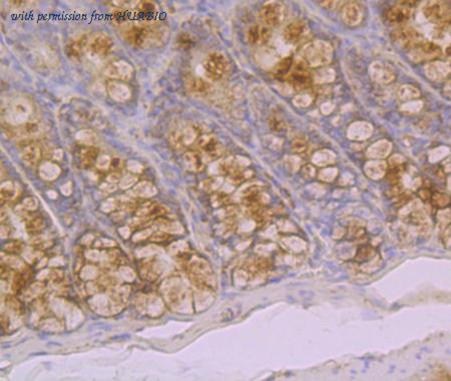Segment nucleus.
<instances>
[{
	"label": "nucleus",
	"instance_id": "40",
	"mask_svg": "<svg viewBox=\"0 0 451 381\" xmlns=\"http://www.w3.org/2000/svg\"><path fill=\"white\" fill-rule=\"evenodd\" d=\"M306 149V142L302 139H296L293 142V150L296 152H302Z\"/></svg>",
	"mask_w": 451,
	"mask_h": 381
},
{
	"label": "nucleus",
	"instance_id": "32",
	"mask_svg": "<svg viewBox=\"0 0 451 381\" xmlns=\"http://www.w3.org/2000/svg\"><path fill=\"white\" fill-rule=\"evenodd\" d=\"M5 305L8 310H10L12 313L19 314L21 311V304L19 300L13 296V295H7L5 298Z\"/></svg>",
	"mask_w": 451,
	"mask_h": 381
},
{
	"label": "nucleus",
	"instance_id": "42",
	"mask_svg": "<svg viewBox=\"0 0 451 381\" xmlns=\"http://www.w3.org/2000/svg\"><path fill=\"white\" fill-rule=\"evenodd\" d=\"M122 164H123L122 160H121L120 158L115 157V158H112V159H111V162H110V166H109V167L112 168L113 170H117V169L122 168Z\"/></svg>",
	"mask_w": 451,
	"mask_h": 381
},
{
	"label": "nucleus",
	"instance_id": "41",
	"mask_svg": "<svg viewBox=\"0 0 451 381\" xmlns=\"http://www.w3.org/2000/svg\"><path fill=\"white\" fill-rule=\"evenodd\" d=\"M136 179H137V178H136L135 176L127 175V176H125V177H123V178L121 179V181H120V186H121L122 188H126V187L130 186L131 184H133V182H134Z\"/></svg>",
	"mask_w": 451,
	"mask_h": 381
},
{
	"label": "nucleus",
	"instance_id": "35",
	"mask_svg": "<svg viewBox=\"0 0 451 381\" xmlns=\"http://www.w3.org/2000/svg\"><path fill=\"white\" fill-rule=\"evenodd\" d=\"M44 289H45V287L42 283H34L26 290V295H27L28 299H32L35 296L41 295L43 293Z\"/></svg>",
	"mask_w": 451,
	"mask_h": 381
},
{
	"label": "nucleus",
	"instance_id": "2",
	"mask_svg": "<svg viewBox=\"0 0 451 381\" xmlns=\"http://www.w3.org/2000/svg\"><path fill=\"white\" fill-rule=\"evenodd\" d=\"M332 58L331 45L324 41H313L305 45L300 54V59L307 66H320L330 62Z\"/></svg>",
	"mask_w": 451,
	"mask_h": 381
},
{
	"label": "nucleus",
	"instance_id": "10",
	"mask_svg": "<svg viewBox=\"0 0 451 381\" xmlns=\"http://www.w3.org/2000/svg\"><path fill=\"white\" fill-rule=\"evenodd\" d=\"M394 40H396L402 47L412 50L425 39L412 26L403 25L398 27L393 33Z\"/></svg>",
	"mask_w": 451,
	"mask_h": 381
},
{
	"label": "nucleus",
	"instance_id": "34",
	"mask_svg": "<svg viewBox=\"0 0 451 381\" xmlns=\"http://www.w3.org/2000/svg\"><path fill=\"white\" fill-rule=\"evenodd\" d=\"M418 96H419V91L416 88L412 87V86L405 85V86L401 87L400 90H399V97L401 99H404V100L415 98V97H418Z\"/></svg>",
	"mask_w": 451,
	"mask_h": 381
},
{
	"label": "nucleus",
	"instance_id": "27",
	"mask_svg": "<svg viewBox=\"0 0 451 381\" xmlns=\"http://www.w3.org/2000/svg\"><path fill=\"white\" fill-rule=\"evenodd\" d=\"M293 59L291 57H286L279 61V63L274 68V75L277 78L286 80L287 76L289 75L292 67H293Z\"/></svg>",
	"mask_w": 451,
	"mask_h": 381
},
{
	"label": "nucleus",
	"instance_id": "22",
	"mask_svg": "<svg viewBox=\"0 0 451 381\" xmlns=\"http://www.w3.org/2000/svg\"><path fill=\"white\" fill-rule=\"evenodd\" d=\"M110 13H111L113 22L115 24H118V25H121L124 27H126L127 25L130 24L129 21L133 20L132 10H127L125 8H114L113 7V10Z\"/></svg>",
	"mask_w": 451,
	"mask_h": 381
},
{
	"label": "nucleus",
	"instance_id": "19",
	"mask_svg": "<svg viewBox=\"0 0 451 381\" xmlns=\"http://www.w3.org/2000/svg\"><path fill=\"white\" fill-rule=\"evenodd\" d=\"M89 38L87 35H81L75 39H72L69 41V43L66 46V51L69 57L73 58H79L84 51L87 49Z\"/></svg>",
	"mask_w": 451,
	"mask_h": 381
},
{
	"label": "nucleus",
	"instance_id": "15",
	"mask_svg": "<svg viewBox=\"0 0 451 381\" xmlns=\"http://www.w3.org/2000/svg\"><path fill=\"white\" fill-rule=\"evenodd\" d=\"M386 16L390 23L400 27L405 25L410 20L412 16V9L409 6L400 3L399 5L391 7L387 11Z\"/></svg>",
	"mask_w": 451,
	"mask_h": 381
},
{
	"label": "nucleus",
	"instance_id": "39",
	"mask_svg": "<svg viewBox=\"0 0 451 381\" xmlns=\"http://www.w3.org/2000/svg\"><path fill=\"white\" fill-rule=\"evenodd\" d=\"M448 202H449L448 197L443 195V194H435V196L433 197V204L435 203L439 207L447 205Z\"/></svg>",
	"mask_w": 451,
	"mask_h": 381
},
{
	"label": "nucleus",
	"instance_id": "28",
	"mask_svg": "<svg viewBox=\"0 0 451 381\" xmlns=\"http://www.w3.org/2000/svg\"><path fill=\"white\" fill-rule=\"evenodd\" d=\"M75 137L80 143L85 144L87 146H92L96 144L98 141L97 134L92 129H81L78 132H76Z\"/></svg>",
	"mask_w": 451,
	"mask_h": 381
},
{
	"label": "nucleus",
	"instance_id": "16",
	"mask_svg": "<svg viewBox=\"0 0 451 381\" xmlns=\"http://www.w3.org/2000/svg\"><path fill=\"white\" fill-rule=\"evenodd\" d=\"M272 37L271 28L264 24H255L247 31L248 41L255 45L267 44Z\"/></svg>",
	"mask_w": 451,
	"mask_h": 381
},
{
	"label": "nucleus",
	"instance_id": "9",
	"mask_svg": "<svg viewBox=\"0 0 451 381\" xmlns=\"http://www.w3.org/2000/svg\"><path fill=\"white\" fill-rule=\"evenodd\" d=\"M32 112L29 102L24 99H17L6 110V119L12 125L18 126L28 122V118Z\"/></svg>",
	"mask_w": 451,
	"mask_h": 381
},
{
	"label": "nucleus",
	"instance_id": "6",
	"mask_svg": "<svg viewBox=\"0 0 451 381\" xmlns=\"http://www.w3.org/2000/svg\"><path fill=\"white\" fill-rule=\"evenodd\" d=\"M112 47L113 41L111 37L104 32H97L89 38L86 51L91 59L98 60L105 57Z\"/></svg>",
	"mask_w": 451,
	"mask_h": 381
},
{
	"label": "nucleus",
	"instance_id": "20",
	"mask_svg": "<svg viewBox=\"0 0 451 381\" xmlns=\"http://www.w3.org/2000/svg\"><path fill=\"white\" fill-rule=\"evenodd\" d=\"M186 88L195 95H205L209 92L211 85L208 81L200 77H190L186 81Z\"/></svg>",
	"mask_w": 451,
	"mask_h": 381
},
{
	"label": "nucleus",
	"instance_id": "45",
	"mask_svg": "<svg viewBox=\"0 0 451 381\" xmlns=\"http://www.w3.org/2000/svg\"><path fill=\"white\" fill-rule=\"evenodd\" d=\"M119 179H120V174H119L118 172H116V171L111 172V173L107 176V180H108L109 182H112V183L117 182Z\"/></svg>",
	"mask_w": 451,
	"mask_h": 381
},
{
	"label": "nucleus",
	"instance_id": "23",
	"mask_svg": "<svg viewBox=\"0 0 451 381\" xmlns=\"http://www.w3.org/2000/svg\"><path fill=\"white\" fill-rule=\"evenodd\" d=\"M61 172L60 167L52 161H44L39 167V174L46 180L55 179Z\"/></svg>",
	"mask_w": 451,
	"mask_h": 381
},
{
	"label": "nucleus",
	"instance_id": "43",
	"mask_svg": "<svg viewBox=\"0 0 451 381\" xmlns=\"http://www.w3.org/2000/svg\"><path fill=\"white\" fill-rule=\"evenodd\" d=\"M167 238H168V235H167V234H165V233L162 232V231H159V232H156L155 234L152 235L151 240L160 242V241H164V240L167 239Z\"/></svg>",
	"mask_w": 451,
	"mask_h": 381
},
{
	"label": "nucleus",
	"instance_id": "25",
	"mask_svg": "<svg viewBox=\"0 0 451 381\" xmlns=\"http://www.w3.org/2000/svg\"><path fill=\"white\" fill-rule=\"evenodd\" d=\"M80 163L83 167H89L98 157V149L93 146H86L80 150Z\"/></svg>",
	"mask_w": 451,
	"mask_h": 381
},
{
	"label": "nucleus",
	"instance_id": "30",
	"mask_svg": "<svg viewBox=\"0 0 451 381\" xmlns=\"http://www.w3.org/2000/svg\"><path fill=\"white\" fill-rule=\"evenodd\" d=\"M45 227V222L41 217H31L25 222V228L29 233H35L41 231Z\"/></svg>",
	"mask_w": 451,
	"mask_h": 381
},
{
	"label": "nucleus",
	"instance_id": "17",
	"mask_svg": "<svg viewBox=\"0 0 451 381\" xmlns=\"http://www.w3.org/2000/svg\"><path fill=\"white\" fill-rule=\"evenodd\" d=\"M104 73L110 78L128 80L132 75V67L126 61L119 60L107 65Z\"/></svg>",
	"mask_w": 451,
	"mask_h": 381
},
{
	"label": "nucleus",
	"instance_id": "3",
	"mask_svg": "<svg viewBox=\"0 0 451 381\" xmlns=\"http://www.w3.org/2000/svg\"><path fill=\"white\" fill-rule=\"evenodd\" d=\"M203 73L211 81L220 80L229 71L230 63L227 56L218 51L210 52L202 62Z\"/></svg>",
	"mask_w": 451,
	"mask_h": 381
},
{
	"label": "nucleus",
	"instance_id": "21",
	"mask_svg": "<svg viewBox=\"0 0 451 381\" xmlns=\"http://www.w3.org/2000/svg\"><path fill=\"white\" fill-rule=\"evenodd\" d=\"M108 92L110 96L117 101H124L130 96L128 87L117 81H110L108 83Z\"/></svg>",
	"mask_w": 451,
	"mask_h": 381
},
{
	"label": "nucleus",
	"instance_id": "5",
	"mask_svg": "<svg viewBox=\"0 0 451 381\" xmlns=\"http://www.w3.org/2000/svg\"><path fill=\"white\" fill-rule=\"evenodd\" d=\"M424 16L431 22L440 26L448 25L450 20L449 3L445 1H429L422 8Z\"/></svg>",
	"mask_w": 451,
	"mask_h": 381
},
{
	"label": "nucleus",
	"instance_id": "26",
	"mask_svg": "<svg viewBox=\"0 0 451 381\" xmlns=\"http://www.w3.org/2000/svg\"><path fill=\"white\" fill-rule=\"evenodd\" d=\"M343 18L348 24L353 25L358 23L361 19V11L358 5L352 3L345 6L343 10Z\"/></svg>",
	"mask_w": 451,
	"mask_h": 381
},
{
	"label": "nucleus",
	"instance_id": "36",
	"mask_svg": "<svg viewBox=\"0 0 451 381\" xmlns=\"http://www.w3.org/2000/svg\"><path fill=\"white\" fill-rule=\"evenodd\" d=\"M23 248H24V245L20 241H11L5 245V250L8 253H13V254L20 253L23 250Z\"/></svg>",
	"mask_w": 451,
	"mask_h": 381
},
{
	"label": "nucleus",
	"instance_id": "37",
	"mask_svg": "<svg viewBox=\"0 0 451 381\" xmlns=\"http://www.w3.org/2000/svg\"><path fill=\"white\" fill-rule=\"evenodd\" d=\"M111 158L108 155H100L96 159V166L101 169L108 168L110 166Z\"/></svg>",
	"mask_w": 451,
	"mask_h": 381
},
{
	"label": "nucleus",
	"instance_id": "38",
	"mask_svg": "<svg viewBox=\"0 0 451 381\" xmlns=\"http://www.w3.org/2000/svg\"><path fill=\"white\" fill-rule=\"evenodd\" d=\"M22 205L27 211H35L37 209V207H38V202L36 201L35 198L28 197V198L24 199Z\"/></svg>",
	"mask_w": 451,
	"mask_h": 381
},
{
	"label": "nucleus",
	"instance_id": "44",
	"mask_svg": "<svg viewBox=\"0 0 451 381\" xmlns=\"http://www.w3.org/2000/svg\"><path fill=\"white\" fill-rule=\"evenodd\" d=\"M120 207H121L123 210L131 211V210H133V209L135 208V204H134L132 201H130V200L122 201L121 204H120Z\"/></svg>",
	"mask_w": 451,
	"mask_h": 381
},
{
	"label": "nucleus",
	"instance_id": "1",
	"mask_svg": "<svg viewBox=\"0 0 451 381\" xmlns=\"http://www.w3.org/2000/svg\"><path fill=\"white\" fill-rule=\"evenodd\" d=\"M124 38L133 46L145 48L162 43L166 37V29L157 24H129L124 27Z\"/></svg>",
	"mask_w": 451,
	"mask_h": 381
},
{
	"label": "nucleus",
	"instance_id": "24",
	"mask_svg": "<svg viewBox=\"0 0 451 381\" xmlns=\"http://www.w3.org/2000/svg\"><path fill=\"white\" fill-rule=\"evenodd\" d=\"M185 165L188 169L199 171L203 168V156L196 151H188L183 156Z\"/></svg>",
	"mask_w": 451,
	"mask_h": 381
},
{
	"label": "nucleus",
	"instance_id": "47",
	"mask_svg": "<svg viewBox=\"0 0 451 381\" xmlns=\"http://www.w3.org/2000/svg\"><path fill=\"white\" fill-rule=\"evenodd\" d=\"M9 235H10V228H9V226L2 225V227H1V237L2 238H7Z\"/></svg>",
	"mask_w": 451,
	"mask_h": 381
},
{
	"label": "nucleus",
	"instance_id": "31",
	"mask_svg": "<svg viewBox=\"0 0 451 381\" xmlns=\"http://www.w3.org/2000/svg\"><path fill=\"white\" fill-rule=\"evenodd\" d=\"M134 193L139 197H150L155 193V188L148 181H142L136 185Z\"/></svg>",
	"mask_w": 451,
	"mask_h": 381
},
{
	"label": "nucleus",
	"instance_id": "4",
	"mask_svg": "<svg viewBox=\"0 0 451 381\" xmlns=\"http://www.w3.org/2000/svg\"><path fill=\"white\" fill-rule=\"evenodd\" d=\"M190 279L194 285L200 289H210L212 287V272L208 264L199 258H192L187 265Z\"/></svg>",
	"mask_w": 451,
	"mask_h": 381
},
{
	"label": "nucleus",
	"instance_id": "8",
	"mask_svg": "<svg viewBox=\"0 0 451 381\" xmlns=\"http://www.w3.org/2000/svg\"><path fill=\"white\" fill-rule=\"evenodd\" d=\"M286 80L296 90H305L311 87L312 77L307 69V65L299 58L298 61L293 63V67L287 76Z\"/></svg>",
	"mask_w": 451,
	"mask_h": 381
},
{
	"label": "nucleus",
	"instance_id": "7",
	"mask_svg": "<svg viewBox=\"0 0 451 381\" xmlns=\"http://www.w3.org/2000/svg\"><path fill=\"white\" fill-rule=\"evenodd\" d=\"M133 20L136 24L151 25L157 23L158 7L152 1H139L132 10Z\"/></svg>",
	"mask_w": 451,
	"mask_h": 381
},
{
	"label": "nucleus",
	"instance_id": "14",
	"mask_svg": "<svg viewBox=\"0 0 451 381\" xmlns=\"http://www.w3.org/2000/svg\"><path fill=\"white\" fill-rule=\"evenodd\" d=\"M309 34L308 25L302 20H295L289 23L284 29V37L288 43L298 44Z\"/></svg>",
	"mask_w": 451,
	"mask_h": 381
},
{
	"label": "nucleus",
	"instance_id": "12",
	"mask_svg": "<svg viewBox=\"0 0 451 381\" xmlns=\"http://www.w3.org/2000/svg\"><path fill=\"white\" fill-rule=\"evenodd\" d=\"M261 18L264 25L268 27L279 26L285 18V7L278 2H270L266 4L261 11Z\"/></svg>",
	"mask_w": 451,
	"mask_h": 381
},
{
	"label": "nucleus",
	"instance_id": "13",
	"mask_svg": "<svg viewBox=\"0 0 451 381\" xmlns=\"http://www.w3.org/2000/svg\"><path fill=\"white\" fill-rule=\"evenodd\" d=\"M441 53H442V50L438 44L424 40L423 42H421L419 45H417L415 48H413L411 50L410 56L414 61L420 62V61H425V60L427 61V60L434 59V58L440 56Z\"/></svg>",
	"mask_w": 451,
	"mask_h": 381
},
{
	"label": "nucleus",
	"instance_id": "33",
	"mask_svg": "<svg viewBox=\"0 0 451 381\" xmlns=\"http://www.w3.org/2000/svg\"><path fill=\"white\" fill-rule=\"evenodd\" d=\"M402 172H403V167H401V165H393L389 169V171L387 173V177L392 184L396 185L400 180Z\"/></svg>",
	"mask_w": 451,
	"mask_h": 381
},
{
	"label": "nucleus",
	"instance_id": "11",
	"mask_svg": "<svg viewBox=\"0 0 451 381\" xmlns=\"http://www.w3.org/2000/svg\"><path fill=\"white\" fill-rule=\"evenodd\" d=\"M196 147L200 154L211 160L217 158L223 151V147L213 134H203L196 140Z\"/></svg>",
	"mask_w": 451,
	"mask_h": 381
},
{
	"label": "nucleus",
	"instance_id": "46",
	"mask_svg": "<svg viewBox=\"0 0 451 381\" xmlns=\"http://www.w3.org/2000/svg\"><path fill=\"white\" fill-rule=\"evenodd\" d=\"M100 188L103 189V190H106V192H109V193H110V192H114L115 188H116V186H115V184L112 183V182H105V183H102V184H101Z\"/></svg>",
	"mask_w": 451,
	"mask_h": 381
},
{
	"label": "nucleus",
	"instance_id": "48",
	"mask_svg": "<svg viewBox=\"0 0 451 381\" xmlns=\"http://www.w3.org/2000/svg\"><path fill=\"white\" fill-rule=\"evenodd\" d=\"M1 323H2V326H3L4 329L7 328L8 323H9V320H8V317H7L5 314H2V315H1Z\"/></svg>",
	"mask_w": 451,
	"mask_h": 381
},
{
	"label": "nucleus",
	"instance_id": "29",
	"mask_svg": "<svg viewBox=\"0 0 451 381\" xmlns=\"http://www.w3.org/2000/svg\"><path fill=\"white\" fill-rule=\"evenodd\" d=\"M17 196V188L12 181H5L1 185V199L2 201L13 200Z\"/></svg>",
	"mask_w": 451,
	"mask_h": 381
},
{
	"label": "nucleus",
	"instance_id": "18",
	"mask_svg": "<svg viewBox=\"0 0 451 381\" xmlns=\"http://www.w3.org/2000/svg\"><path fill=\"white\" fill-rule=\"evenodd\" d=\"M40 155H41V150H40L39 146L35 142L25 140L20 145V156H21V159L27 165H30V166L35 165L38 162V160L40 158Z\"/></svg>",
	"mask_w": 451,
	"mask_h": 381
}]
</instances>
